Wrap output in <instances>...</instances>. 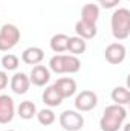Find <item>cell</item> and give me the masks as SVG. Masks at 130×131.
I'll return each mask as SVG.
<instances>
[{
	"mask_svg": "<svg viewBox=\"0 0 130 131\" xmlns=\"http://www.w3.org/2000/svg\"><path fill=\"white\" fill-rule=\"evenodd\" d=\"M126 55H127V50H126V46L123 43H110L104 50L106 61L113 66L121 64L126 60Z\"/></svg>",
	"mask_w": 130,
	"mask_h": 131,
	"instance_id": "cell-6",
	"label": "cell"
},
{
	"mask_svg": "<svg viewBox=\"0 0 130 131\" xmlns=\"http://www.w3.org/2000/svg\"><path fill=\"white\" fill-rule=\"evenodd\" d=\"M73 104H75L77 111L86 113V111L94 110L98 105V96H97V93H94L92 90H83L81 93L77 95Z\"/></svg>",
	"mask_w": 130,
	"mask_h": 131,
	"instance_id": "cell-5",
	"label": "cell"
},
{
	"mask_svg": "<svg viewBox=\"0 0 130 131\" xmlns=\"http://www.w3.org/2000/svg\"><path fill=\"white\" fill-rule=\"evenodd\" d=\"M0 63H2V67H3V70H15V69L18 67V63H20V60H18V57H17V55H12V53H6V55H3V57H2Z\"/></svg>",
	"mask_w": 130,
	"mask_h": 131,
	"instance_id": "cell-22",
	"label": "cell"
},
{
	"mask_svg": "<svg viewBox=\"0 0 130 131\" xmlns=\"http://www.w3.org/2000/svg\"><path fill=\"white\" fill-rule=\"evenodd\" d=\"M52 85L60 92V95H61L63 98H70V96H73L75 92H77V82H75V79H72V78H60V79H57Z\"/></svg>",
	"mask_w": 130,
	"mask_h": 131,
	"instance_id": "cell-11",
	"label": "cell"
},
{
	"mask_svg": "<svg viewBox=\"0 0 130 131\" xmlns=\"http://www.w3.org/2000/svg\"><path fill=\"white\" fill-rule=\"evenodd\" d=\"M15 114V105L11 96L0 95V124L6 125L14 119Z\"/></svg>",
	"mask_w": 130,
	"mask_h": 131,
	"instance_id": "cell-7",
	"label": "cell"
},
{
	"mask_svg": "<svg viewBox=\"0 0 130 131\" xmlns=\"http://www.w3.org/2000/svg\"><path fill=\"white\" fill-rule=\"evenodd\" d=\"M20 41V29L12 25L6 23L0 28V52H8L17 46Z\"/></svg>",
	"mask_w": 130,
	"mask_h": 131,
	"instance_id": "cell-3",
	"label": "cell"
},
{
	"mask_svg": "<svg viewBox=\"0 0 130 131\" xmlns=\"http://www.w3.org/2000/svg\"><path fill=\"white\" fill-rule=\"evenodd\" d=\"M75 32H77V37H80L83 40H92V38L97 37L98 29H97V25L87 23V21L80 18L75 23Z\"/></svg>",
	"mask_w": 130,
	"mask_h": 131,
	"instance_id": "cell-12",
	"label": "cell"
},
{
	"mask_svg": "<svg viewBox=\"0 0 130 131\" xmlns=\"http://www.w3.org/2000/svg\"><path fill=\"white\" fill-rule=\"evenodd\" d=\"M97 2L101 5V8H104V9H112V8H115V6L119 5V0H97Z\"/></svg>",
	"mask_w": 130,
	"mask_h": 131,
	"instance_id": "cell-23",
	"label": "cell"
},
{
	"mask_svg": "<svg viewBox=\"0 0 130 131\" xmlns=\"http://www.w3.org/2000/svg\"><path fill=\"white\" fill-rule=\"evenodd\" d=\"M5 131H14V130H5Z\"/></svg>",
	"mask_w": 130,
	"mask_h": 131,
	"instance_id": "cell-25",
	"label": "cell"
},
{
	"mask_svg": "<svg viewBox=\"0 0 130 131\" xmlns=\"http://www.w3.org/2000/svg\"><path fill=\"white\" fill-rule=\"evenodd\" d=\"M29 81L31 84L37 85V87H43L51 81V70L46 66L37 64L32 67V72L29 75Z\"/></svg>",
	"mask_w": 130,
	"mask_h": 131,
	"instance_id": "cell-9",
	"label": "cell"
},
{
	"mask_svg": "<svg viewBox=\"0 0 130 131\" xmlns=\"http://www.w3.org/2000/svg\"><path fill=\"white\" fill-rule=\"evenodd\" d=\"M17 113H18V116H20L22 119L29 121V119L35 117V114H37V107H35V104L31 102V101H23V102H20V105H18V108H17Z\"/></svg>",
	"mask_w": 130,
	"mask_h": 131,
	"instance_id": "cell-18",
	"label": "cell"
},
{
	"mask_svg": "<svg viewBox=\"0 0 130 131\" xmlns=\"http://www.w3.org/2000/svg\"><path fill=\"white\" fill-rule=\"evenodd\" d=\"M44 58V52L41 47H37V46H31V47H26L23 52H22V61L28 66H37L40 64Z\"/></svg>",
	"mask_w": 130,
	"mask_h": 131,
	"instance_id": "cell-10",
	"label": "cell"
},
{
	"mask_svg": "<svg viewBox=\"0 0 130 131\" xmlns=\"http://www.w3.org/2000/svg\"><path fill=\"white\" fill-rule=\"evenodd\" d=\"M35 116H37L38 124L43 125V127H49V125H52L55 122V113L51 108H43V110L37 111Z\"/></svg>",
	"mask_w": 130,
	"mask_h": 131,
	"instance_id": "cell-19",
	"label": "cell"
},
{
	"mask_svg": "<svg viewBox=\"0 0 130 131\" xmlns=\"http://www.w3.org/2000/svg\"><path fill=\"white\" fill-rule=\"evenodd\" d=\"M67 43H69V37L66 34H55L49 44H51V49L55 52V53H63L67 50Z\"/></svg>",
	"mask_w": 130,
	"mask_h": 131,
	"instance_id": "cell-16",
	"label": "cell"
},
{
	"mask_svg": "<svg viewBox=\"0 0 130 131\" xmlns=\"http://www.w3.org/2000/svg\"><path fill=\"white\" fill-rule=\"evenodd\" d=\"M86 49H87V43H86V40H83V38H80V37H77V35H75V37H69L67 50L70 52V55L78 57V55L84 53Z\"/></svg>",
	"mask_w": 130,
	"mask_h": 131,
	"instance_id": "cell-15",
	"label": "cell"
},
{
	"mask_svg": "<svg viewBox=\"0 0 130 131\" xmlns=\"http://www.w3.org/2000/svg\"><path fill=\"white\" fill-rule=\"evenodd\" d=\"M49 70H52L57 75L64 73V55L57 53L49 60Z\"/></svg>",
	"mask_w": 130,
	"mask_h": 131,
	"instance_id": "cell-20",
	"label": "cell"
},
{
	"mask_svg": "<svg viewBox=\"0 0 130 131\" xmlns=\"http://www.w3.org/2000/svg\"><path fill=\"white\" fill-rule=\"evenodd\" d=\"M81 69V61L75 55H64V73H77Z\"/></svg>",
	"mask_w": 130,
	"mask_h": 131,
	"instance_id": "cell-21",
	"label": "cell"
},
{
	"mask_svg": "<svg viewBox=\"0 0 130 131\" xmlns=\"http://www.w3.org/2000/svg\"><path fill=\"white\" fill-rule=\"evenodd\" d=\"M98 18H99V6L95 3H86L81 9V20L97 25Z\"/></svg>",
	"mask_w": 130,
	"mask_h": 131,
	"instance_id": "cell-14",
	"label": "cell"
},
{
	"mask_svg": "<svg viewBox=\"0 0 130 131\" xmlns=\"http://www.w3.org/2000/svg\"><path fill=\"white\" fill-rule=\"evenodd\" d=\"M8 87V73L6 70H0V92Z\"/></svg>",
	"mask_w": 130,
	"mask_h": 131,
	"instance_id": "cell-24",
	"label": "cell"
},
{
	"mask_svg": "<svg viewBox=\"0 0 130 131\" xmlns=\"http://www.w3.org/2000/svg\"><path fill=\"white\" fill-rule=\"evenodd\" d=\"M41 99H43V102L48 105V107H58V105H61V102H63V96L60 95V92L54 87V85H49L44 92H43V95H41Z\"/></svg>",
	"mask_w": 130,
	"mask_h": 131,
	"instance_id": "cell-13",
	"label": "cell"
},
{
	"mask_svg": "<svg viewBox=\"0 0 130 131\" xmlns=\"http://www.w3.org/2000/svg\"><path fill=\"white\" fill-rule=\"evenodd\" d=\"M112 101L118 105H126L130 102V92L127 87L124 85H118L112 90V95H110Z\"/></svg>",
	"mask_w": 130,
	"mask_h": 131,
	"instance_id": "cell-17",
	"label": "cell"
},
{
	"mask_svg": "<svg viewBox=\"0 0 130 131\" xmlns=\"http://www.w3.org/2000/svg\"><path fill=\"white\" fill-rule=\"evenodd\" d=\"M126 119H127V110L124 108V105L118 104L107 105L99 119V128L101 131H119Z\"/></svg>",
	"mask_w": 130,
	"mask_h": 131,
	"instance_id": "cell-1",
	"label": "cell"
},
{
	"mask_svg": "<svg viewBox=\"0 0 130 131\" xmlns=\"http://www.w3.org/2000/svg\"><path fill=\"white\" fill-rule=\"evenodd\" d=\"M112 35L118 40H127L130 35V11L127 8H118L113 11L110 17Z\"/></svg>",
	"mask_w": 130,
	"mask_h": 131,
	"instance_id": "cell-2",
	"label": "cell"
},
{
	"mask_svg": "<svg viewBox=\"0 0 130 131\" xmlns=\"http://www.w3.org/2000/svg\"><path fill=\"white\" fill-rule=\"evenodd\" d=\"M9 85H11V90L15 93V95H25L28 90H29V85H31V81H29V76L23 72H17L11 76V81H9Z\"/></svg>",
	"mask_w": 130,
	"mask_h": 131,
	"instance_id": "cell-8",
	"label": "cell"
},
{
	"mask_svg": "<svg viewBox=\"0 0 130 131\" xmlns=\"http://www.w3.org/2000/svg\"><path fill=\"white\" fill-rule=\"evenodd\" d=\"M58 122L66 131H80L84 127V117L77 110H66L60 114Z\"/></svg>",
	"mask_w": 130,
	"mask_h": 131,
	"instance_id": "cell-4",
	"label": "cell"
},
{
	"mask_svg": "<svg viewBox=\"0 0 130 131\" xmlns=\"http://www.w3.org/2000/svg\"><path fill=\"white\" fill-rule=\"evenodd\" d=\"M0 12H2V9H0Z\"/></svg>",
	"mask_w": 130,
	"mask_h": 131,
	"instance_id": "cell-26",
	"label": "cell"
}]
</instances>
